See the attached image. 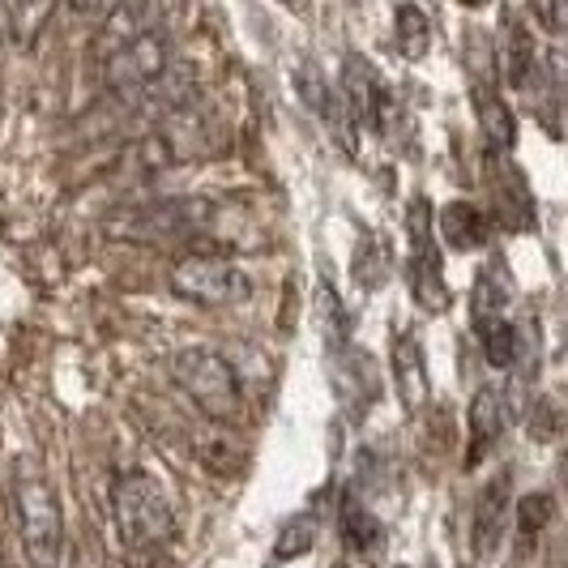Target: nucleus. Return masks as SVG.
I'll use <instances>...</instances> for the list:
<instances>
[{
  "label": "nucleus",
  "mask_w": 568,
  "mask_h": 568,
  "mask_svg": "<svg viewBox=\"0 0 568 568\" xmlns=\"http://www.w3.org/2000/svg\"><path fill=\"white\" fill-rule=\"evenodd\" d=\"M338 90H342V99H346V108H351V115H355L364 129H372V133H381V129L394 120V112H398L389 85L381 82V73H376L359 52L346 57Z\"/></svg>",
  "instance_id": "7"
},
{
  "label": "nucleus",
  "mask_w": 568,
  "mask_h": 568,
  "mask_svg": "<svg viewBox=\"0 0 568 568\" xmlns=\"http://www.w3.org/2000/svg\"><path fill=\"white\" fill-rule=\"evenodd\" d=\"M509 513H513V470H496L484 484L479 500H475V517H470V547L475 556L487 560L496 556V547L505 542V530H509Z\"/></svg>",
  "instance_id": "8"
},
{
  "label": "nucleus",
  "mask_w": 568,
  "mask_h": 568,
  "mask_svg": "<svg viewBox=\"0 0 568 568\" xmlns=\"http://www.w3.org/2000/svg\"><path fill=\"white\" fill-rule=\"evenodd\" d=\"M171 64V34L163 27L159 30H145L142 39H133V43H124L120 52L103 60V82L112 85L120 99H138L142 90L159 82L163 73H168Z\"/></svg>",
  "instance_id": "5"
},
{
  "label": "nucleus",
  "mask_w": 568,
  "mask_h": 568,
  "mask_svg": "<svg viewBox=\"0 0 568 568\" xmlns=\"http://www.w3.org/2000/svg\"><path fill=\"white\" fill-rule=\"evenodd\" d=\"M509 304H513V278L505 270V261H487L475 278V291H470V325L484 329V325H496V321H509Z\"/></svg>",
  "instance_id": "11"
},
{
  "label": "nucleus",
  "mask_w": 568,
  "mask_h": 568,
  "mask_svg": "<svg viewBox=\"0 0 568 568\" xmlns=\"http://www.w3.org/2000/svg\"><path fill=\"white\" fill-rule=\"evenodd\" d=\"M210 219V205L205 201H159L150 210H138L129 219L112 223L115 235H129V240H142V244H180L189 235H197Z\"/></svg>",
  "instance_id": "6"
},
{
  "label": "nucleus",
  "mask_w": 568,
  "mask_h": 568,
  "mask_svg": "<svg viewBox=\"0 0 568 568\" xmlns=\"http://www.w3.org/2000/svg\"><path fill=\"white\" fill-rule=\"evenodd\" d=\"M475 112H479V129L491 150H513L517 142V120H513L509 103L500 99V90L491 82H475Z\"/></svg>",
  "instance_id": "14"
},
{
  "label": "nucleus",
  "mask_w": 568,
  "mask_h": 568,
  "mask_svg": "<svg viewBox=\"0 0 568 568\" xmlns=\"http://www.w3.org/2000/svg\"><path fill=\"white\" fill-rule=\"evenodd\" d=\"M551 517H556V500L547 491H530V496H521L513 505V521H517V535H521L526 547L535 542V535H542L551 526Z\"/></svg>",
  "instance_id": "19"
},
{
  "label": "nucleus",
  "mask_w": 568,
  "mask_h": 568,
  "mask_svg": "<svg viewBox=\"0 0 568 568\" xmlns=\"http://www.w3.org/2000/svg\"><path fill=\"white\" fill-rule=\"evenodd\" d=\"M112 517L124 547H133V551L159 547L175 535V500L163 487V479H154L150 470H129L115 479Z\"/></svg>",
  "instance_id": "3"
},
{
  "label": "nucleus",
  "mask_w": 568,
  "mask_h": 568,
  "mask_svg": "<svg viewBox=\"0 0 568 568\" xmlns=\"http://www.w3.org/2000/svg\"><path fill=\"white\" fill-rule=\"evenodd\" d=\"M496 210H500V223L509 231L535 223V205H530V193H526V180L513 168H505V175L496 180Z\"/></svg>",
  "instance_id": "17"
},
{
  "label": "nucleus",
  "mask_w": 568,
  "mask_h": 568,
  "mask_svg": "<svg viewBox=\"0 0 568 568\" xmlns=\"http://www.w3.org/2000/svg\"><path fill=\"white\" fill-rule=\"evenodd\" d=\"M436 231H440V240H445L449 248L470 253V248L487 244L491 219H487V210L470 205V201H449V205L440 210V219H436Z\"/></svg>",
  "instance_id": "12"
},
{
  "label": "nucleus",
  "mask_w": 568,
  "mask_h": 568,
  "mask_svg": "<svg viewBox=\"0 0 568 568\" xmlns=\"http://www.w3.org/2000/svg\"><path fill=\"white\" fill-rule=\"evenodd\" d=\"M9 39H13V9L0 4V43H9Z\"/></svg>",
  "instance_id": "25"
},
{
  "label": "nucleus",
  "mask_w": 568,
  "mask_h": 568,
  "mask_svg": "<svg viewBox=\"0 0 568 568\" xmlns=\"http://www.w3.org/2000/svg\"><path fill=\"white\" fill-rule=\"evenodd\" d=\"M410 291H415V304L424 313H445L449 308V291H445V270H440V248H427V253H410Z\"/></svg>",
  "instance_id": "15"
},
{
  "label": "nucleus",
  "mask_w": 568,
  "mask_h": 568,
  "mask_svg": "<svg viewBox=\"0 0 568 568\" xmlns=\"http://www.w3.org/2000/svg\"><path fill=\"white\" fill-rule=\"evenodd\" d=\"M556 475H560V491H565V500H568V445L560 449V466H556Z\"/></svg>",
  "instance_id": "26"
},
{
  "label": "nucleus",
  "mask_w": 568,
  "mask_h": 568,
  "mask_svg": "<svg viewBox=\"0 0 568 568\" xmlns=\"http://www.w3.org/2000/svg\"><path fill=\"white\" fill-rule=\"evenodd\" d=\"M398 568H406V565H398Z\"/></svg>",
  "instance_id": "27"
},
{
  "label": "nucleus",
  "mask_w": 568,
  "mask_h": 568,
  "mask_svg": "<svg viewBox=\"0 0 568 568\" xmlns=\"http://www.w3.org/2000/svg\"><path fill=\"white\" fill-rule=\"evenodd\" d=\"M530 13L539 18L542 27L556 30V34H565V30H568V4H535Z\"/></svg>",
  "instance_id": "24"
},
{
  "label": "nucleus",
  "mask_w": 568,
  "mask_h": 568,
  "mask_svg": "<svg viewBox=\"0 0 568 568\" xmlns=\"http://www.w3.org/2000/svg\"><path fill=\"white\" fill-rule=\"evenodd\" d=\"M338 535H342V547H351L355 556H376V551H381V542H385L381 521H376L364 505H355V500H346V505H342Z\"/></svg>",
  "instance_id": "16"
},
{
  "label": "nucleus",
  "mask_w": 568,
  "mask_h": 568,
  "mask_svg": "<svg viewBox=\"0 0 568 568\" xmlns=\"http://www.w3.org/2000/svg\"><path fill=\"white\" fill-rule=\"evenodd\" d=\"M500 73L513 90H521L535 73V34L509 9H505V30H500Z\"/></svg>",
  "instance_id": "13"
},
{
  "label": "nucleus",
  "mask_w": 568,
  "mask_h": 568,
  "mask_svg": "<svg viewBox=\"0 0 568 568\" xmlns=\"http://www.w3.org/2000/svg\"><path fill=\"white\" fill-rule=\"evenodd\" d=\"M171 381L214 424H235L240 410H244L240 372L231 368V359H223L214 346H184V351H175L171 355Z\"/></svg>",
  "instance_id": "2"
},
{
  "label": "nucleus",
  "mask_w": 568,
  "mask_h": 568,
  "mask_svg": "<svg viewBox=\"0 0 568 568\" xmlns=\"http://www.w3.org/2000/svg\"><path fill=\"white\" fill-rule=\"evenodd\" d=\"M526 427H530V436L542 440V445L568 436V398H560V394H542V398L535 402V410H530Z\"/></svg>",
  "instance_id": "20"
},
{
  "label": "nucleus",
  "mask_w": 568,
  "mask_h": 568,
  "mask_svg": "<svg viewBox=\"0 0 568 568\" xmlns=\"http://www.w3.org/2000/svg\"><path fill=\"white\" fill-rule=\"evenodd\" d=\"M316 542V521L313 513H300L291 517L283 530H278V542H274V560H295V556H308Z\"/></svg>",
  "instance_id": "22"
},
{
  "label": "nucleus",
  "mask_w": 568,
  "mask_h": 568,
  "mask_svg": "<svg viewBox=\"0 0 568 568\" xmlns=\"http://www.w3.org/2000/svg\"><path fill=\"white\" fill-rule=\"evenodd\" d=\"M466 419H470V454H466V470H475V466L491 454V445L500 440L505 424H509V410H505L500 389H479V394L470 398Z\"/></svg>",
  "instance_id": "10"
},
{
  "label": "nucleus",
  "mask_w": 568,
  "mask_h": 568,
  "mask_svg": "<svg viewBox=\"0 0 568 568\" xmlns=\"http://www.w3.org/2000/svg\"><path fill=\"white\" fill-rule=\"evenodd\" d=\"M479 338H484V359L491 368H513V364H517V355H521V334H517L513 321L484 325Z\"/></svg>",
  "instance_id": "21"
},
{
  "label": "nucleus",
  "mask_w": 568,
  "mask_h": 568,
  "mask_svg": "<svg viewBox=\"0 0 568 568\" xmlns=\"http://www.w3.org/2000/svg\"><path fill=\"white\" fill-rule=\"evenodd\" d=\"M168 283L180 300L201 304V308H235V304H248L253 295V278L227 256H184L175 261Z\"/></svg>",
  "instance_id": "4"
},
{
  "label": "nucleus",
  "mask_w": 568,
  "mask_h": 568,
  "mask_svg": "<svg viewBox=\"0 0 568 568\" xmlns=\"http://www.w3.org/2000/svg\"><path fill=\"white\" fill-rule=\"evenodd\" d=\"M9 500H13V517H18V535H22V551L34 568H60L64 556V526H60V500L52 484L43 479V470L18 457L9 470Z\"/></svg>",
  "instance_id": "1"
},
{
  "label": "nucleus",
  "mask_w": 568,
  "mask_h": 568,
  "mask_svg": "<svg viewBox=\"0 0 568 568\" xmlns=\"http://www.w3.org/2000/svg\"><path fill=\"white\" fill-rule=\"evenodd\" d=\"M316 304H321V316H325V325H329V338L342 346V342H346V329H351V321L342 313V300L329 286H321V291H316Z\"/></svg>",
  "instance_id": "23"
},
{
  "label": "nucleus",
  "mask_w": 568,
  "mask_h": 568,
  "mask_svg": "<svg viewBox=\"0 0 568 568\" xmlns=\"http://www.w3.org/2000/svg\"><path fill=\"white\" fill-rule=\"evenodd\" d=\"M394 381H398V398L410 415H419L432 398V381L424 368V346L415 338V329H406L394 338Z\"/></svg>",
  "instance_id": "9"
},
{
  "label": "nucleus",
  "mask_w": 568,
  "mask_h": 568,
  "mask_svg": "<svg viewBox=\"0 0 568 568\" xmlns=\"http://www.w3.org/2000/svg\"><path fill=\"white\" fill-rule=\"evenodd\" d=\"M394 34H398V52L406 60L427 57V48H432V27H427L424 9L398 4V9H394Z\"/></svg>",
  "instance_id": "18"
}]
</instances>
